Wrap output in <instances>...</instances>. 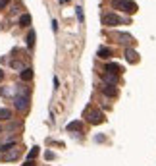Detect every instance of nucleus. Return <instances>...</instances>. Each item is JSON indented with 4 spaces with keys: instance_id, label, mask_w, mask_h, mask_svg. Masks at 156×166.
<instances>
[{
    "instance_id": "obj_2",
    "label": "nucleus",
    "mask_w": 156,
    "mask_h": 166,
    "mask_svg": "<svg viewBox=\"0 0 156 166\" xmlns=\"http://www.w3.org/2000/svg\"><path fill=\"white\" fill-rule=\"evenodd\" d=\"M91 124H100V122H104V114L100 112V110H96V108H85V114H83Z\"/></svg>"
},
{
    "instance_id": "obj_13",
    "label": "nucleus",
    "mask_w": 156,
    "mask_h": 166,
    "mask_svg": "<svg viewBox=\"0 0 156 166\" xmlns=\"http://www.w3.org/2000/svg\"><path fill=\"white\" fill-rule=\"evenodd\" d=\"M66 128H68V131H81L83 129V124H81V122H70Z\"/></svg>"
},
{
    "instance_id": "obj_5",
    "label": "nucleus",
    "mask_w": 156,
    "mask_h": 166,
    "mask_svg": "<svg viewBox=\"0 0 156 166\" xmlns=\"http://www.w3.org/2000/svg\"><path fill=\"white\" fill-rule=\"evenodd\" d=\"M121 72H124V68L118 64V62H108L104 66V73H112V75H119Z\"/></svg>"
},
{
    "instance_id": "obj_3",
    "label": "nucleus",
    "mask_w": 156,
    "mask_h": 166,
    "mask_svg": "<svg viewBox=\"0 0 156 166\" xmlns=\"http://www.w3.org/2000/svg\"><path fill=\"white\" fill-rule=\"evenodd\" d=\"M112 6L114 8H119V10H125L127 14L137 12V4L131 2V0H112Z\"/></svg>"
},
{
    "instance_id": "obj_10",
    "label": "nucleus",
    "mask_w": 156,
    "mask_h": 166,
    "mask_svg": "<svg viewBox=\"0 0 156 166\" xmlns=\"http://www.w3.org/2000/svg\"><path fill=\"white\" fill-rule=\"evenodd\" d=\"M19 77H21V81H31L33 79V70L31 68H23L21 73H19Z\"/></svg>"
},
{
    "instance_id": "obj_6",
    "label": "nucleus",
    "mask_w": 156,
    "mask_h": 166,
    "mask_svg": "<svg viewBox=\"0 0 156 166\" xmlns=\"http://www.w3.org/2000/svg\"><path fill=\"white\" fill-rule=\"evenodd\" d=\"M116 41L121 43V45H129V43H135V39H133L129 33H116Z\"/></svg>"
},
{
    "instance_id": "obj_22",
    "label": "nucleus",
    "mask_w": 156,
    "mask_h": 166,
    "mask_svg": "<svg viewBox=\"0 0 156 166\" xmlns=\"http://www.w3.org/2000/svg\"><path fill=\"white\" fill-rule=\"evenodd\" d=\"M2 79H4V72H2V70H0V81H2Z\"/></svg>"
},
{
    "instance_id": "obj_16",
    "label": "nucleus",
    "mask_w": 156,
    "mask_h": 166,
    "mask_svg": "<svg viewBox=\"0 0 156 166\" xmlns=\"http://www.w3.org/2000/svg\"><path fill=\"white\" fill-rule=\"evenodd\" d=\"M19 25H23V27L31 25V16H29V14H23V16L19 18Z\"/></svg>"
},
{
    "instance_id": "obj_4",
    "label": "nucleus",
    "mask_w": 156,
    "mask_h": 166,
    "mask_svg": "<svg viewBox=\"0 0 156 166\" xmlns=\"http://www.w3.org/2000/svg\"><path fill=\"white\" fill-rule=\"evenodd\" d=\"M119 16L118 14H112V12H108V14H104L102 16V25H106V27H114V25H119Z\"/></svg>"
},
{
    "instance_id": "obj_24",
    "label": "nucleus",
    "mask_w": 156,
    "mask_h": 166,
    "mask_svg": "<svg viewBox=\"0 0 156 166\" xmlns=\"http://www.w3.org/2000/svg\"><path fill=\"white\" fill-rule=\"evenodd\" d=\"M0 131H2V126H0Z\"/></svg>"
},
{
    "instance_id": "obj_8",
    "label": "nucleus",
    "mask_w": 156,
    "mask_h": 166,
    "mask_svg": "<svg viewBox=\"0 0 156 166\" xmlns=\"http://www.w3.org/2000/svg\"><path fill=\"white\" fill-rule=\"evenodd\" d=\"M125 60L131 62V64H137V62H139V52L133 50V48H127V50H125Z\"/></svg>"
},
{
    "instance_id": "obj_1",
    "label": "nucleus",
    "mask_w": 156,
    "mask_h": 166,
    "mask_svg": "<svg viewBox=\"0 0 156 166\" xmlns=\"http://www.w3.org/2000/svg\"><path fill=\"white\" fill-rule=\"evenodd\" d=\"M14 106L19 110V112H23V110H27V106H29V93H27V91H23V93H17V95L14 97Z\"/></svg>"
},
{
    "instance_id": "obj_18",
    "label": "nucleus",
    "mask_w": 156,
    "mask_h": 166,
    "mask_svg": "<svg viewBox=\"0 0 156 166\" xmlns=\"http://www.w3.org/2000/svg\"><path fill=\"white\" fill-rule=\"evenodd\" d=\"M75 14H77V19H79L81 23H83V19H85V18H83V8H81V6H77V8H75Z\"/></svg>"
},
{
    "instance_id": "obj_9",
    "label": "nucleus",
    "mask_w": 156,
    "mask_h": 166,
    "mask_svg": "<svg viewBox=\"0 0 156 166\" xmlns=\"http://www.w3.org/2000/svg\"><path fill=\"white\" fill-rule=\"evenodd\" d=\"M19 154H21V151L14 147V149H10V151L4 153V160H16V158H19Z\"/></svg>"
},
{
    "instance_id": "obj_11",
    "label": "nucleus",
    "mask_w": 156,
    "mask_h": 166,
    "mask_svg": "<svg viewBox=\"0 0 156 166\" xmlns=\"http://www.w3.org/2000/svg\"><path fill=\"white\" fill-rule=\"evenodd\" d=\"M96 54H98L100 58H104V60H106V58H110V56H112L114 52H112V48H108V47H100Z\"/></svg>"
},
{
    "instance_id": "obj_7",
    "label": "nucleus",
    "mask_w": 156,
    "mask_h": 166,
    "mask_svg": "<svg viewBox=\"0 0 156 166\" xmlns=\"http://www.w3.org/2000/svg\"><path fill=\"white\" fill-rule=\"evenodd\" d=\"M100 89H102V93H104L106 97H110V98L118 97V87H116V85H102Z\"/></svg>"
},
{
    "instance_id": "obj_21",
    "label": "nucleus",
    "mask_w": 156,
    "mask_h": 166,
    "mask_svg": "<svg viewBox=\"0 0 156 166\" xmlns=\"http://www.w3.org/2000/svg\"><path fill=\"white\" fill-rule=\"evenodd\" d=\"M23 166H35V162H33V160H27V162H25Z\"/></svg>"
},
{
    "instance_id": "obj_12",
    "label": "nucleus",
    "mask_w": 156,
    "mask_h": 166,
    "mask_svg": "<svg viewBox=\"0 0 156 166\" xmlns=\"http://www.w3.org/2000/svg\"><path fill=\"white\" fill-rule=\"evenodd\" d=\"M102 79H104V85H116V83H118V75L104 73V75H102Z\"/></svg>"
},
{
    "instance_id": "obj_23",
    "label": "nucleus",
    "mask_w": 156,
    "mask_h": 166,
    "mask_svg": "<svg viewBox=\"0 0 156 166\" xmlns=\"http://www.w3.org/2000/svg\"><path fill=\"white\" fill-rule=\"evenodd\" d=\"M62 2H70V0H62Z\"/></svg>"
},
{
    "instance_id": "obj_19",
    "label": "nucleus",
    "mask_w": 156,
    "mask_h": 166,
    "mask_svg": "<svg viewBox=\"0 0 156 166\" xmlns=\"http://www.w3.org/2000/svg\"><path fill=\"white\" fill-rule=\"evenodd\" d=\"M44 158H46V160H52V158H54V153H52V151H46V153H44Z\"/></svg>"
},
{
    "instance_id": "obj_17",
    "label": "nucleus",
    "mask_w": 156,
    "mask_h": 166,
    "mask_svg": "<svg viewBox=\"0 0 156 166\" xmlns=\"http://www.w3.org/2000/svg\"><path fill=\"white\" fill-rule=\"evenodd\" d=\"M37 154H39V147H33V149L29 151V154H27V160H33Z\"/></svg>"
},
{
    "instance_id": "obj_20",
    "label": "nucleus",
    "mask_w": 156,
    "mask_h": 166,
    "mask_svg": "<svg viewBox=\"0 0 156 166\" xmlns=\"http://www.w3.org/2000/svg\"><path fill=\"white\" fill-rule=\"evenodd\" d=\"M8 2H10V0H0V10H4L8 6Z\"/></svg>"
},
{
    "instance_id": "obj_14",
    "label": "nucleus",
    "mask_w": 156,
    "mask_h": 166,
    "mask_svg": "<svg viewBox=\"0 0 156 166\" xmlns=\"http://www.w3.org/2000/svg\"><path fill=\"white\" fill-rule=\"evenodd\" d=\"M35 39H37V35H35V31H29L27 33V48H33V47H35Z\"/></svg>"
},
{
    "instance_id": "obj_15",
    "label": "nucleus",
    "mask_w": 156,
    "mask_h": 166,
    "mask_svg": "<svg viewBox=\"0 0 156 166\" xmlns=\"http://www.w3.org/2000/svg\"><path fill=\"white\" fill-rule=\"evenodd\" d=\"M0 120H12V110L10 108H0Z\"/></svg>"
}]
</instances>
